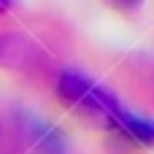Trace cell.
Segmentation results:
<instances>
[{
  "mask_svg": "<svg viewBox=\"0 0 154 154\" xmlns=\"http://www.w3.org/2000/svg\"><path fill=\"white\" fill-rule=\"evenodd\" d=\"M106 3H111L116 11H138L143 0H106Z\"/></svg>",
  "mask_w": 154,
  "mask_h": 154,
  "instance_id": "obj_2",
  "label": "cell"
},
{
  "mask_svg": "<svg viewBox=\"0 0 154 154\" xmlns=\"http://www.w3.org/2000/svg\"><path fill=\"white\" fill-rule=\"evenodd\" d=\"M57 95L68 108L103 125L106 130H114V125L125 114V106L114 97V92L84 76L81 70H62L57 79Z\"/></svg>",
  "mask_w": 154,
  "mask_h": 154,
  "instance_id": "obj_1",
  "label": "cell"
}]
</instances>
